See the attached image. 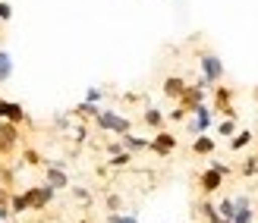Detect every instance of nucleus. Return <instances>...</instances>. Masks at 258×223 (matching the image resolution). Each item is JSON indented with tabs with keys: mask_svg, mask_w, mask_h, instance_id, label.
<instances>
[{
	"mask_svg": "<svg viewBox=\"0 0 258 223\" xmlns=\"http://www.w3.org/2000/svg\"><path fill=\"white\" fill-rule=\"evenodd\" d=\"M95 123H98V129H101V132H113V135H126L129 129H133V123H129L126 116L113 113V110H98Z\"/></svg>",
	"mask_w": 258,
	"mask_h": 223,
	"instance_id": "1",
	"label": "nucleus"
},
{
	"mask_svg": "<svg viewBox=\"0 0 258 223\" xmlns=\"http://www.w3.org/2000/svg\"><path fill=\"white\" fill-rule=\"evenodd\" d=\"M199 66H202V79L208 85H217L224 79V60L217 54H202L199 57Z\"/></svg>",
	"mask_w": 258,
	"mask_h": 223,
	"instance_id": "2",
	"label": "nucleus"
},
{
	"mask_svg": "<svg viewBox=\"0 0 258 223\" xmlns=\"http://www.w3.org/2000/svg\"><path fill=\"white\" fill-rule=\"evenodd\" d=\"M208 82H205V79H199L196 85H186V91H183V104H179V107H186V110H196L199 104H205V98H208Z\"/></svg>",
	"mask_w": 258,
	"mask_h": 223,
	"instance_id": "3",
	"label": "nucleus"
},
{
	"mask_svg": "<svg viewBox=\"0 0 258 223\" xmlns=\"http://www.w3.org/2000/svg\"><path fill=\"white\" fill-rule=\"evenodd\" d=\"M189 113H196L189 120V132L192 135H202V132H208L211 129V123H214V110L208 107V104H199L196 110H189Z\"/></svg>",
	"mask_w": 258,
	"mask_h": 223,
	"instance_id": "4",
	"label": "nucleus"
},
{
	"mask_svg": "<svg viewBox=\"0 0 258 223\" xmlns=\"http://www.w3.org/2000/svg\"><path fill=\"white\" fill-rule=\"evenodd\" d=\"M19 145V126L0 120V154H13Z\"/></svg>",
	"mask_w": 258,
	"mask_h": 223,
	"instance_id": "5",
	"label": "nucleus"
},
{
	"mask_svg": "<svg viewBox=\"0 0 258 223\" xmlns=\"http://www.w3.org/2000/svg\"><path fill=\"white\" fill-rule=\"evenodd\" d=\"M25 195H29V204H32V211H41V207H47L50 201H54L57 189H50L47 182H44V186H32V189H25Z\"/></svg>",
	"mask_w": 258,
	"mask_h": 223,
	"instance_id": "6",
	"label": "nucleus"
},
{
	"mask_svg": "<svg viewBox=\"0 0 258 223\" xmlns=\"http://www.w3.org/2000/svg\"><path fill=\"white\" fill-rule=\"evenodd\" d=\"M0 120L22 126L25 120H29V113H25V107H22V104H16V101H4V98H0Z\"/></svg>",
	"mask_w": 258,
	"mask_h": 223,
	"instance_id": "7",
	"label": "nucleus"
},
{
	"mask_svg": "<svg viewBox=\"0 0 258 223\" xmlns=\"http://www.w3.org/2000/svg\"><path fill=\"white\" fill-rule=\"evenodd\" d=\"M44 182L50 189H70V176H67V170H63V164H47L44 170Z\"/></svg>",
	"mask_w": 258,
	"mask_h": 223,
	"instance_id": "8",
	"label": "nucleus"
},
{
	"mask_svg": "<svg viewBox=\"0 0 258 223\" xmlns=\"http://www.w3.org/2000/svg\"><path fill=\"white\" fill-rule=\"evenodd\" d=\"M148 148H151L154 154L167 157V154H173V151H176V135H173V132H164V129H161V132L151 138V145H148Z\"/></svg>",
	"mask_w": 258,
	"mask_h": 223,
	"instance_id": "9",
	"label": "nucleus"
},
{
	"mask_svg": "<svg viewBox=\"0 0 258 223\" xmlns=\"http://www.w3.org/2000/svg\"><path fill=\"white\" fill-rule=\"evenodd\" d=\"M199 186H202V192H205V195H214L217 189L224 186V176L217 173V170H211V167H208V170H205V173H202V179H199Z\"/></svg>",
	"mask_w": 258,
	"mask_h": 223,
	"instance_id": "10",
	"label": "nucleus"
},
{
	"mask_svg": "<svg viewBox=\"0 0 258 223\" xmlns=\"http://www.w3.org/2000/svg\"><path fill=\"white\" fill-rule=\"evenodd\" d=\"M183 91H186V82L179 76H167L164 79V95L167 98H183Z\"/></svg>",
	"mask_w": 258,
	"mask_h": 223,
	"instance_id": "11",
	"label": "nucleus"
},
{
	"mask_svg": "<svg viewBox=\"0 0 258 223\" xmlns=\"http://www.w3.org/2000/svg\"><path fill=\"white\" fill-rule=\"evenodd\" d=\"M120 145H123L126 151H133V154H136V151H145V148L151 145V138H139V135H133V132H126V135L120 138Z\"/></svg>",
	"mask_w": 258,
	"mask_h": 223,
	"instance_id": "12",
	"label": "nucleus"
},
{
	"mask_svg": "<svg viewBox=\"0 0 258 223\" xmlns=\"http://www.w3.org/2000/svg\"><path fill=\"white\" fill-rule=\"evenodd\" d=\"M214 148H217V141H214L211 135H205V132L196 135V141H192V151L202 154V157H205V154H214Z\"/></svg>",
	"mask_w": 258,
	"mask_h": 223,
	"instance_id": "13",
	"label": "nucleus"
},
{
	"mask_svg": "<svg viewBox=\"0 0 258 223\" xmlns=\"http://www.w3.org/2000/svg\"><path fill=\"white\" fill-rule=\"evenodd\" d=\"M249 145H252V132H249V129H236V132L230 135V151H242Z\"/></svg>",
	"mask_w": 258,
	"mask_h": 223,
	"instance_id": "14",
	"label": "nucleus"
},
{
	"mask_svg": "<svg viewBox=\"0 0 258 223\" xmlns=\"http://www.w3.org/2000/svg\"><path fill=\"white\" fill-rule=\"evenodd\" d=\"M13 79V57H10V50L0 47V85H7Z\"/></svg>",
	"mask_w": 258,
	"mask_h": 223,
	"instance_id": "15",
	"label": "nucleus"
},
{
	"mask_svg": "<svg viewBox=\"0 0 258 223\" xmlns=\"http://www.w3.org/2000/svg\"><path fill=\"white\" fill-rule=\"evenodd\" d=\"M10 211H13V214H29V211H32L29 195H25V192H16V195L10 198Z\"/></svg>",
	"mask_w": 258,
	"mask_h": 223,
	"instance_id": "16",
	"label": "nucleus"
},
{
	"mask_svg": "<svg viewBox=\"0 0 258 223\" xmlns=\"http://www.w3.org/2000/svg\"><path fill=\"white\" fill-rule=\"evenodd\" d=\"M233 132H236V116H227V120L217 123V135H221V138H230Z\"/></svg>",
	"mask_w": 258,
	"mask_h": 223,
	"instance_id": "17",
	"label": "nucleus"
},
{
	"mask_svg": "<svg viewBox=\"0 0 258 223\" xmlns=\"http://www.w3.org/2000/svg\"><path fill=\"white\" fill-rule=\"evenodd\" d=\"M202 217L208 220V223H221V214H217V204H211V201H202Z\"/></svg>",
	"mask_w": 258,
	"mask_h": 223,
	"instance_id": "18",
	"label": "nucleus"
},
{
	"mask_svg": "<svg viewBox=\"0 0 258 223\" xmlns=\"http://www.w3.org/2000/svg\"><path fill=\"white\" fill-rule=\"evenodd\" d=\"M145 123H148L151 129H161V126H164V113H161L158 107H148V110H145Z\"/></svg>",
	"mask_w": 258,
	"mask_h": 223,
	"instance_id": "19",
	"label": "nucleus"
},
{
	"mask_svg": "<svg viewBox=\"0 0 258 223\" xmlns=\"http://www.w3.org/2000/svg\"><path fill=\"white\" fill-rule=\"evenodd\" d=\"M98 110H101L98 104H92V101H82V104H79V107H76L73 113H79V116H92V120H95V116H98Z\"/></svg>",
	"mask_w": 258,
	"mask_h": 223,
	"instance_id": "20",
	"label": "nucleus"
},
{
	"mask_svg": "<svg viewBox=\"0 0 258 223\" xmlns=\"http://www.w3.org/2000/svg\"><path fill=\"white\" fill-rule=\"evenodd\" d=\"M126 164H133V151H120V154H110V167H126Z\"/></svg>",
	"mask_w": 258,
	"mask_h": 223,
	"instance_id": "21",
	"label": "nucleus"
},
{
	"mask_svg": "<svg viewBox=\"0 0 258 223\" xmlns=\"http://www.w3.org/2000/svg\"><path fill=\"white\" fill-rule=\"evenodd\" d=\"M217 214H221V220L233 217V198H221V201H217Z\"/></svg>",
	"mask_w": 258,
	"mask_h": 223,
	"instance_id": "22",
	"label": "nucleus"
},
{
	"mask_svg": "<svg viewBox=\"0 0 258 223\" xmlns=\"http://www.w3.org/2000/svg\"><path fill=\"white\" fill-rule=\"evenodd\" d=\"M239 173H242V176H255V173H258V157H249V161H242Z\"/></svg>",
	"mask_w": 258,
	"mask_h": 223,
	"instance_id": "23",
	"label": "nucleus"
},
{
	"mask_svg": "<svg viewBox=\"0 0 258 223\" xmlns=\"http://www.w3.org/2000/svg\"><path fill=\"white\" fill-rule=\"evenodd\" d=\"M107 223H139V217L136 214H117V211H113V214H107Z\"/></svg>",
	"mask_w": 258,
	"mask_h": 223,
	"instance_id": "24",
	"label": "nucleus"
},
{
	"mask_svg": "<svg viewBox=\"0 0 258 223\" xmlns=\"http://www.w3.org/2000/svg\"><path fill=\"white\" fill-rule=\"evenodd\" d=\"M120 204H123V198L110 192V195H107V211H110V214H113V211H120Z\"/></svg>",
	"mask_w": 258,
	"mask_h": 223,
	"instance_id": "25",
	"label": "nucleus"
},
{
	"mask_svg": "<svg viewBox=\"0 0 258 223\" xmlns=\"http://www.w3.org/2000/svg\"><path fill=\"white\" fill-rule=\"evenodd\" d=\"M101 98H104V91H101V88H88L85 91V101H92V104H98Z\"/></svg>",
	"mask_w": 258,
	"mask_h": 223,
	"instance_id": "26",
	"label": "nucleus"
},
{
	"mask_svg": "<svg viewBox=\"0 0 258 223\" xmlns=\"http://www.w3.org/2000/svg\"><path fill=\"white\" fill-rule=\"evenodd\" d=\"M10 19H13V7L0 0V22H10Z\"/></svg>",
	"mask_w": 258,
	"mask_h": 223,
	"instance_id": "27",
	"label": "nucleus"
},
{
	"mask_svg": "<svg viewBox=\"0 0 258 223\" xmlns=\"http://www.w3.org/2000/svg\"><path fill=\"white\" fill-rule=\"evenodd\" d=\"M13 217V211H10V198L7 201H0V223H7Z\"/></svg>",
	"mask_w": 258,
	"mask_h": 223,
	"instance_id": "28",
	"label": "nucleus"
},
{
	"mask_svg": "<svg viewBox=\"0 0 258 223\" xmlns=\"http://www.w3.org/2000/svg\"><path fill=\"white\" fill-rule=\"evenodd\" d=\"M186 113H189L186 107H176L173 113H167V116H170V120H173V123H183V120H186Z\"/></svg>",
	"mask_w": 258,
	"mask_h": 223,
	"instance_id": "29",
	"label": "nucleus"
},
{
	"mask_svg": "<svg viewBox=\"0 0 258 223\" xmlns=\"http://www.w3.org/2000/svg\"><path fill=\"white\" fill-rule=\"evenodd\" d=\"M211 170H217L221 176H230V173H233V170H230L227 164H221V161H211Z\"/></svg>",
	"mask_w": 258,
	"mask_h": 223,
	"instance_id": "30",
	"label": "nucleus"
},
{
	"mask_svg": "<svg viewBox=\"0 0 258 223\" xmlns=\"http://www.w3.org/2000/svg\"><path fill=\"white\" fill-rule=\"evenodd\" d=\"M73 195H76L79 201H92V195H88V189H79V186H76V189H73Z\"/></svg>",
	"mask_w": 258,
	"mask_h": 223,
	"instance_id": "31",
	"label": "nucleus"
},
{
	"mask_svg": "<svg viewBox=\"0 0 258 223\" xmlns=\"http://www.w3.org/2000/svg\"><path fill=\"white\" fill-rule=\"evenodd\" d=\"M255 176H258V173H255Z\"/></svg>",
	"mask_w": 258,
	"mask_h": 223,
	"instance_id": "32",
	"label": "nucleus"
}]
</instances>
